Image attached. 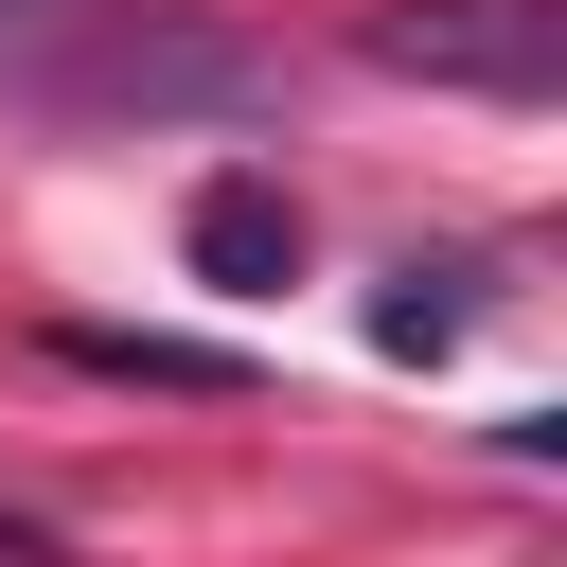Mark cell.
<instances>
[{
    "label": "cell",
    "mask_w": 567,
    "mask_h": 567,
    "mask_svg": "<svg viewBox=\"0 0 567 567\" xmlns=\"http://www.w3.org/2000/svg\"><path fill=\"white\" fill-rule=\"evenodd\" d=\"M195 266H213V284H284V266H301V195L213 177V195H195Z\"/></svg>",
    "instance_id": "obj_2"
},
{
    "label": "cell",
    "mask_w": 567,
    "mask_h": 567,
    "mask_svg": "<svg viewBox=\"0 0 567 567\" xmlns=\"http://www.w3.org/2000/svg\"><path fill=\"white\" fill-rule=\"evenodd\" d=\"M390 71H461V89H549L567 71V18L549 0H425V18H372Z\"/></svg>",
    "instance_id": "obj_1"
},
{
    "label": "cell",
    "mask_w": 567,
    "mask_h": 567,
    "mask_svg": "<svg viewBox=\"0 0 567 567\" xmlns=\"http://www.w3.org/2000/svg\"><path fill=\"white\" fill-rule=\"evenodd\" d=\"M0 567H53V532H35V514H18V496H0Z\"/></svg>",
    "instance_id": "obj_4"
},
{
    "label": "cell",
    "mask_w": 567,
    "mask_h": 567,
    "mask_svg": "<svg viewBox=\"0 0 567 567\" xmlns=\"http://www.w3.org/2000/svg\"><path fill=\"white\" fill-rule=\"evenodd\" d=\"M0 35H18V0H0Z\"/></svg>",
    "instance_id": "obj_5"
},
{
    "label": "cell",
    "mask_w": 567,
    "mask_h": 567,
    "mask_svg": "<svg viewBox=\"0 0 567 567\" xmlns=\"http://www.w3.org/2000/svg\"><path fill=\"white\" fill-rule=\"evenodd\" d=\"M461 319H478V266H408V284L372 301V337H390V354H425V337H461Z\"/></svg>",
    "instance_id": "obj_3"
}]
</instances>
